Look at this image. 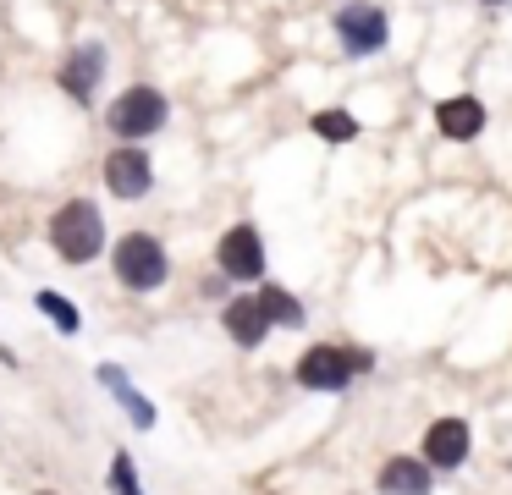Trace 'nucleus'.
Instances as JSON below:
<instances>
[{
	"mask_svg": "<svg viewBox=\"0 0 512 495\" xmlns=\"http://www.w3.org/2000/svg\"><path fill=\"white\" fill-rule=\"evenodd\" d=\"M50 248H56L67 264L100 259V248H105V220H100V209H94L89 198H72V204H61L56 215H50Z\"/></svg>",
	"mask_w": 512,
	"mask_h": 495,
	"instance_id": "obj_1",
	"label": "nucleus"
},
{
	"mask_svg": "<svg viewBox=\"0 0 512 495\" xmlns=\"http://www.w3.org/2000/svg\"><path fill=\"white\" fill-rule=\"evenodd\" d=\"M375 369V352H353V347H309L298 358V385L303 391H325V396H336V391H347V385L358 380V374H369Z\"/></svg>",
	"mask_w": 512,
	"mask_h": 495,
	"instance_id": "obj_2",
	"label": "nucleus"
},
{
	"mask_svg": "<svg viewBox=\"0 0 512 495\" xmlns=\"http://www.w3.org/2000/svg\"><path fill=\"white\" fill-rule=\"evenodd\" d=\"M111 270H116V281H122L127 292H160L166 275H171V259L149 231H127V237L111 248Z\"/></svg>",
	"mask_w": 512,
	"mask_h": 495,
	"instance_id": "obj_3",
	"label": "nucleus"
},
{
	"mask_svg": "<svg viewBox=\"0 0 512 495\" xmlns=\"http://www.w3.org/2000/svg\"><path fill=\"white\" fill-rule=\"evenodd\" d=\"M166 116H171L166 94H160V88H144V83L111 99V132H116V138H127V143L160 132V127H166Z\"/></svg>",
	"mask_w": 512,
	"mask_h": 495,
	"instance_id": "obj_4",
	"label": "nucleus"
},
{
	"mask_svg": "<svg viewBox=\"0 0 512 495\" xmlns=\"http://www.w3.org/2000/svg\"><path fill=\"white\" fill-rule=\"evenodd\" d=\"M331 28H336V39H342V50L353 55V61H364V55L386 50V39H391L386 11H380V6H364V0H353V6L336 11Z\"/></svg>",
	"mask_w": 512,
	"mask_h": 495,
	"instance_id": "obj_5",
	"label": "nucleus"
},
{
	"mask_svg": "<svg viewBox=\"0 0 512 495\" xmlns=\"http://www.w3.org/2000/svg\"><path fill=\"white\" fill-rule=\"evenodd\" d=\"M468 451H474V429H468V418H457V413L435 418V424L424 429V440H419V457L430 462V468H446V473L463 468Z\"/></svg>",
	"mask_w": 512,
	"mask_h": 495,
	"instance_id": "obj_6",
	"label": "nucleus"
},
{
	"mask_svg": "<svg viewBox=\"0 0 512 495\" xmlns=\"http://www.w3.org/2000/svg\"><path fill=\"white\" fill-rule=\"evenodd\" d=\"M215 264H221L226 281H265V242H259V226H232L215 248Z\"/></svg>",
	"mask_w": 512,
	"mask_h": 495,
	"instance_id": "obj_7",
	"label": "nucleus"
},
{
	"mask_svg": "<svg viewBox=\"0 0 512 495\" xmlns=\"http://www.w3.org/2000/svg\"><path fill=\"white\" fill-rule=\"evenodd\" d=\"M105 187H111L116 198H144L149 187H155V165H149V154L138 149V143L111 149L105 154Z\"/></svg>",
	"mask_w": 512,
	"mask_h": 495,
	"instance_id": "obj_8",
	"label": "nucleus"
},
{
	"mask_svg": "<svg viewBox=\"0 0 512 495\" xmlns=\"http://www.w3.org/2000/svg\"><path fill=\"white\" fill-rule=\"evenodd\" d=\"M100 77H105V44H78V50L61 61V88H67L78 105H89V99H94Z\"/></svg>",
	"mask_w": 512,
	"mask_h": 495,
	"instance_id": "obj_9",
	"label": "nucleus"
},
{
	"mask_svg": "<svg viewBox=\"0 0 512 495\" xmlns=\"http://www.w3.org/2000/svg\"><path fill=\"white\" fill-rule=\"evenodd\" d=\"M221 325H226V336H232L237 347H259V341H265L270 330H276L259 297H232V303L221 308Z\"/></svg>",
	"mask_w": 512,
	"mask_h": 495,
	"instance_id": "obj_10",
	"label": "nucleus"
},
{
	"mask_svg": "<svg viewBox=\"0 0 512 495\" xmlns=\"http://www.w3.org/2000/svg\"><path fill=\"white\" fill-rule=\"evenodd\" d=\"M380 495H435V468L424 457H391L375 479Z\"/></svg>",
	"mask_w": 512,
	"mask_h": 495,
	"instance_id": "obj_11",
	"label": "nucleus"
},
{
	"mask_svg": "<svg viewBox=\"0 0 512 495\" xmlns=\"http://www.w3.org/2000/svg\"><path fill=\"white\" fill-rule=\"evenodd\" d=\"M435 127H441V138L468 143V138H479V132H485V105H479L474 94H452V99H441V105H435Z\"/></svg>",
	"mask_w": 512,
	"mask_h": 495,
	"instance_id": "obj_12",
	"label": "nucleus"
},
{
	"mask_svg": "<svg viewBox=\"0 0 512 495\" xmlns=\"http://www.w3.org/2000/svg\"><path fill=\"white\" fill-rule=\"evenodd\" d=\"M94 380H100L105 391H111L116 402L127 407V418H133V429H155V418H160V413H155V402H149V396L138 391L133 380H127V369H122V363H100V369H94Z\"/></svg>",
	"mask_w": 512,
	"mask_h": 495,
	"instance_id": "obj_13",
	"label": "nucleus"
},
{
	"mask_svg": "<svg viewBox=\"0 0 512 495\" xmlns=\"http://www.w3.org/2000/svg\"><path fill=\"white\" fill-rule=\"evenodd\" d=\"M259 303H265L270 325H281V330H303V325H309V308H303L287 286H259Z\"/></svg>",
	"mask_w": 512,
	"mask_h": 495,
	"instance_id": "obj_14",
	"label": "nucleus"
},
{
	"mask_svg": "<svg viewBox=\"0 0 512 495\" xmlns=\"http://www.w3.org/2000/svg\"><path fill=\"white\" fill-rule=\"evenodd\" d=\"M34 303H39V314H45L61 336H78V330H83V314H78V303H72V297H61V292H50V286H45Z\"/></svg>",
	"mask_w": 512,
	"mask_h": 495,
	"instance_id": "obj_15",
	"label": "nucleus"
},
{
	"mask_svg": "<svg viewBox=\"0 0 512 495\" xmlns=\"http://www.w3.org/2000/svg\"><path fill=\"white\" fill-rule=\"evenodd\" d=\"M309 127H314V138H325V143H353L358 138V116H347V110H314Z\"/></svg>",
	"mask_w": 512,
	"mask_h": 495,
	"instance_id": "obj_16",
	"label": "nucleus"
},
{
	"mask_svg": "<svg viewBox=\"0 0 512 495\" xmlns=\"http://www.w3.org/2000/svg\"><path fill=\"white\" fill-rule=\"evenodd\" d=\"M111 495H149L144 484H138L133 451H116V457H111Z\"/></svg>",
	"mask_w": 512,
	"mask_h": 495,
	"instance_id": "obj_17",
	"label": "nucleus"
},
{
	"mask_svg": "<svg viewBox=\"0 0 512 495\" xmlns=\"http://www.w3.org/2000/svg\"><path fill=\"white\" fill-rule=\"evenodd\" d=\"M485 6H507V0H485Z\"/></svg>",
	"mask_w": 512,
	"mask_h": 495,
	"instance_id": "obj_18",
	"label": "nucleus"
},
{
	"mask_svg": "<svg viewBox=\"0 0 512 495\" xmlns=\"http://www.w3.org/2000/svg\"><path fill=\"white\" fill-rule=\"evenodd\" d=\"M34 495H56V490H34Z\"/></svg>",
	"mask_w": 512,
	"mask_h": 495,
	"instance_id": "obj_19",
	"label": "nucleus"
}]
</instances>
